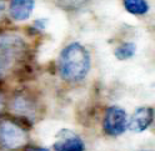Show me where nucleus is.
I'll return each instance as SVG.
<instances>
[{"mask_svg": "<svg viewBox=\"0 0 155 151\" xmlns=\"http://www.w3.org/2000/svg\"><path fill=\"white\" fill-rule=\"evenodd\" d=\"M35 6V0H10L9 14L15 21H24L30 18Z\"/></svg>", "mask_w": 155, "mask_h": 151, "instance_id": "423d86ee", "label": "nucleus"}, {"mask_svg": "<svg viewBox=\"0 0 155 151\" xmlns=\"http://www.w3.org/2000/svg\"><path fill=\"white\" fill-rule=\"evenodd\" d=\"M4 13H5V3H4V0H0V20L3 19Z\"/></svg>", "mask_w": 155, "mask_h": 151, "instance_id": "9b49d317", "label": "nucleus"}, {"mask_svg": "<svg viewBox=\"0 0 155 151\" xmlns=\"http://www.w3.org/2000/svg\"><path fill=\"white\" fill-rule=\"evenodd\" d=\"M124 8L133 15H144L149 10V4L147 0H123Z\"/></svg>", "mask_w": 155, "mask_h": 151, "instance_id": "0eeeda50", "label": "nucleus"}, {"mask_svg": "<svg viewBox=\"0 0 155 151\" xmlns=\"http://www.w3.org/2000/svg\"><path fill=\"white\" fill-rule=\"evenodd\" d=\"M104 131L110 136L121 135L128 127V115L124 109L119 106L108 108L103 122Z\"/></svg>", "mask_w": 155, "mask_h": 151, "instance_id": "f03ea898", "label": "nucleus"}, {"mask_svg": "<svg viewBox=\"0 0 155 151\" xmlns=\"http://www.w3.org/2000/svg\"><path fill=\"white\" fill-rule=\"evenodd\" d=\"M154 120V110L149 106L138 108L131 115L129 121V129L134 133H143L147 130Z\"/></svg>", "mask_w": 155, "mask_h": 151, "instance_id": "39448f33", "label": "nucleus"}, {"mask_svg": "<svg viewBox=\"0 0 155 151\" xmlns=\"http://www.w3.org/2000/svg\"><path fill=\"white\" fill-rule=\"evenodd\" d=\"M90 64L91 59L89 51L80 43H71L60 53L59 74L65 81H80L88 75Z\"/></svg>", "mask_w": 155, "mask_h": 151, "instance_id": "f257e3e1", "label": "nucleus"}, {"mask_svg": "<svg viewBox=\"0 0 155 151\" xmlns=\"http://www.w3.org/2000/svg\"><path fill=\"white\" fill-rule=\"evenodd\" d=\"M135 51H137V45L131 41L128 43H123L120 44L118 48L115 49V58L118 60H127L134 56Z\"/></svg>", "mask_w": 155, "mask_h": 151, "instance_id": "6e6552de", "label": "nucleus"}, {"mask_svg": "<svg viewBox=\"0 0 155 151\" xmlns=\"http://www.w3.org/2000/svg\"><path fill=\"white\" fill-rule=\"evenodd\" d=\"M0 141L8 149H18L26 143L25 131L12 121L0 122Z\"/></svg>", "mask_w": 155, "mask_h": 151, "instance_id": "7ed1b4c3", "label": "nucleus"}, {"mask_svg": "<svg viewBox=\"0 0 155 151\" xmlns=\"http://www.w3.org/2000/svg\"><path fill=\"white\" fill-rule=\"evenodd\" d=\"M55 151H84V141L70 130H61L54 144Z\"/></svg>", "mask_w": 155, "mask_h": 151, "instance_id": "20e7f679", "label": "nucleus"}, {"mask_svg": "<svg viewBox=\"0 0 155 151\" xmlns=\"http://www.w3.org/2000/svg\"><path fill=\"white\" fill-rule=\"evenodd\" d=\"M26 151H49V149H46V147H29V149H26Z\"/></svg>", "mask_w": 155, "mask_h": 151, "instance_id": "f8f14e48", "label": "nucleus"}, {"mask_svg": "<svg viewBox=\"0 0 155 151\" xmlns=\"http://www.w3.org/2000/svg\"><path fill=\"white\" fill-rule=\"evenodd\" d=\"M46 24H48V20H46V19H39V20L35 21L34 26L38 27V29H40V30H44L45 27H46Z\"/></svg>", "mask_w": 155, "mask_h": 151, "instance_id": "9d476101", "label": "nucleus"}, {"mask_svg": "<svg viewBox=\"0 0 155 151\" xmlns=\"http://www.w3.org/2000/svg\"><path fill=\"white\" fill-rule=\"evenodd\" d=\"M12 109L16 112V114H20L24 116H30L34 111L30 101H28L24 98H16L12 105Z\"/></svg>", "mask_w": 155, "mask_h": 151, "instance_id": "1a4fd4ad", "label": "nucleus"}, {"mask_svg": "<svg viewBox=\"0 0 155 151\" xmlns=\"http://www.w3.org/2000/svg\"><path fill=\"white\" fill-rule=\"evenodd\" d=\"M141 151H151V150H141Z\"/></svg>", "mask_w": 155, "mask_h": 151, "instance_id": "4468645a", "label": "nucleus"}, {"mask_svg": "<svg viewBox=\"0 0 155 151\" xmlns=\"http://www.w3.org/2000/svg\"><path fill=\"white\" fill-rule=\"evenodd\" d=\"M2 109H3V99L0 96V111H2Z\"/></svg>", "mask_w": 155, "mask_h": 151, "instance_id": "ddd939ff", "label": "nucleus"}]
</instances>
